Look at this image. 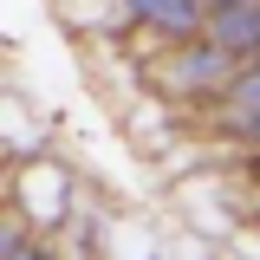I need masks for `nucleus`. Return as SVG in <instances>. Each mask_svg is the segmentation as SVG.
<instances>
[{"instance_id": "nucleus-3", "label": "nucleus", "mask_w": 260, "mask_h": 260, "mask_svg": "<svg viewBox=\"0 0 260 260\" xmlns=\"http://www.w3.org/2000/svg\"><path fill=\"white\" fill-rule=\"evenodd\" d=\"M130 13L162 26V32H195L202 26V0H130Z\"/></svg>"}, {"instance_id": "nucleus-4", "label": "nucleus", "mask_w": 260, "mask_h": 260, "mask_svg": "<svg viewBox=\"0 0 260 260\" xmlns=\"http://www.w3.org/2000/svg\"><path fill=\"white\" fill-rule=\"evenodd\" d=\"M13 247H20V234H13V228H0V260H13Z\"/></svg>"}, {"instance_id": "nucleus-5", "label": "nucleus", "mask_w": 260, "mask_h": 260, "mask_svg": "<svg viewBox=\"0 0 260 260\" xmlns=\"http://www.w3.org/2000/svg\"><path fill=\"white\" fill-rule=\"evenodd\" d=\"M247 137H254V143H260V124H254V130H247Z\"/></svg>"}, {"instance_id": "nucleus-2", "label": "nucleus", "mask_w": 260, "mask_h": 260, "mask_svg": "<svg viewBox=\"0 0 260 260\" xmlns=\"http://www.w3.org/2000/svg\"><path fill=\"white\" fill-rule=\"evenodd\" d=\"M221 124H234V130H254V124H260V59L234 72V85H228V111H221Z\"/></svg>"}, {"instance_id": "nucleus-6", "label": "nucleus", "mask_w": 260, "mask_h": 260, "mask_svg": "<svg viewBox=\"0 0 260 260\" xmlns=\"http://www.w3.org/2000/svg\"><path fill=\"white\" fill-rule=\"evenodd\" d=\"M254 169H260V162H254Z\"/></svg>"}, {"instance_id": "nucleus-1", "label": "nucleus", "mask_w": 260, "mask_h": 260, "mask_svg": "<svg viewBox=\"0 0 260 260\" xmlns=\"http://www.w3.org/2000/svg\"><path fill=\"white\" fill-rule=\"evenodd\" d=\"M202 26H208V39H215L221 52H241V65L260 59V0L215 7V13H202Z\"/></svg>"}]
</instances>
